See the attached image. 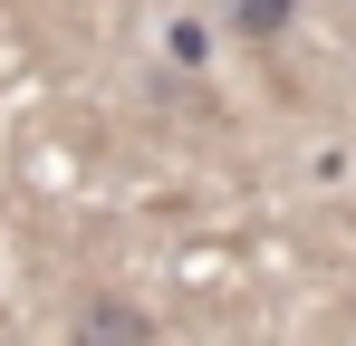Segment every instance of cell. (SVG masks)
I'll return each mask as SVG.
<instances>
[{
	"instance_id": "2",
	"label": "cell",
	"mask_w": 356,
	"mask_h": 346,
	"mask_svg": "<svg viewBox=\"0 0 356 346\" xmlns=\"http://www.w3.org/2000/svg\"><path fill=\"white\" fill-rule=\"evenodd\" d=\"M222 19H232L241 39H280V29L298 19V0H222Z\"/></svg>"
},
{
	"instance_id": "1",
	"label": "cell",
	"mask_w": 356,
	"mask_h": 346,
	"mask_svg": "<svg viewBox=\"0 0 356 346\" xmlns=\"http://www.w3.org/2000/svg\"><path fill=\"white\" fill-rule=\"evenodd\" d=\"M77 346H154V318H145L135 298H116V288H97V298L77 308Z\"/></svg>"
}]
</instances>
